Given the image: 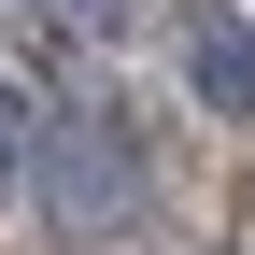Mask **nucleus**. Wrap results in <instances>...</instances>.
<instances>
[{"mask_svg":"<svg viewBox=\"0 0 255 255\" xmlns=\"http://www.w3.org/2000/svg\"><path fill=\"white\" fill-rule=\"evenodd\" d=\"M43 28H57V43H128L142 0H43Z\"/></svg>","mask_w":255,"mask_h":255,"instance_id":"nucleus-3","label":"nucleus"},{"mask_svg":"<svg viewBox=\"0 0 255 255\" xmlns=\"http://www.w3.org/2000/svg\"><path fill=\"white\" fill-rule=\"evenodd\" d=\"M28 213L71 227V241H128L156 213V156H142V128H128V100H57L43 114V142H28Z\"/></svg>","mask_w":255,"mask_h":255,"instance_id":"nucleus-1","label":"nucleus"},{"mask_svg":"<svg viewBox=\"0 0 255 255\" xmlns=\"http://www.w3.org/2000/svg\"><path fill=\"white\" fill-rule=\"evenodd\" d=\"M170 71H184V100H199L213 128H241V114H255V14L199 0V14L170 28Z\"/></svg>","mask_w":255,"mask_h":255,"instance_id":"nucleus-2","label":"nucleus"}]
</instances>
